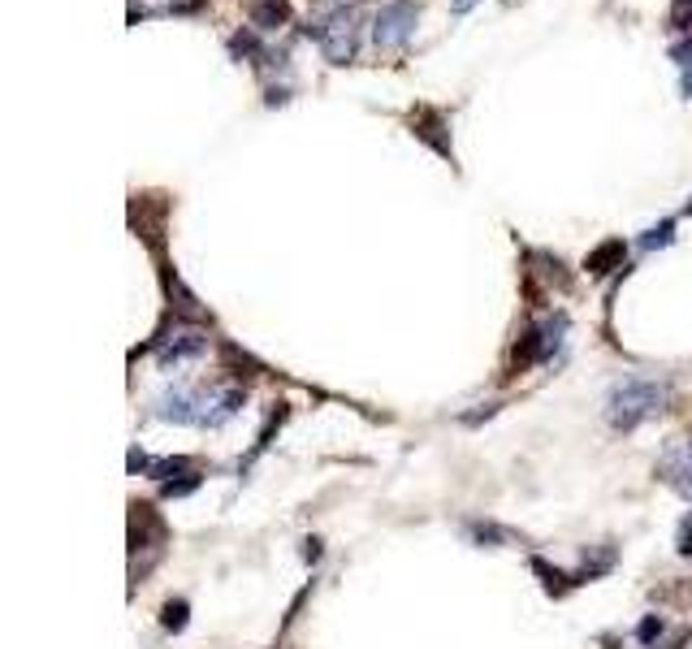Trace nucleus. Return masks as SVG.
<instances>
[{
    "mask_svg": "<svg viewBox=\"0 0 692 649\" xmlns=\"http://www.w3.org/2000/svg\"><path fill=\"white\" fill-rule=\"evenodd\" d=\"M243 407V390L230 386H212V390H174L156 402L160 420H178V425H199V429H217L226 425L234 411Z\"/></svg>",
    "mask_w": 692,
    "mask_h": 649,
    "instance_id": "nucleus-1",
    "label": "nucleus"
},
{
    "mask_svg": "<svg viewBox=\"0 0 692 649\" xmlns=\"http://www.w3.org/2000/svg\"><path fill=\"white\" fill-rule=\"evenodd\" d=\"M667 402H671V386H667V381H641V377H628V381H619V386L606 395V420H610V429L632 433L637 425L653 420Z\"/></svg>",
    "mask_w": 692,
    "mask_h": 649,
    "instance_id": "nucleus-2",
    "label": "nucleus"
},
{
    "mask_svg": "<svg viewBox=\"0 0 692 649\" xmlns=\"http://www.w3.org/2000/svg\"><path fill=\"white\" fill-rule=\"evenodd\" d=\"M312 40L321 44V52L334 61V65H346V61H355V52H359V4L350 0H338L329 13H321L316 22H312Z\"/></svg>",
    "mask_w": 692,
    "mask_h": 649,
    "instance_id": "nucleus-3",
    "label": "nucleus"
},
{
    "mask_svg": "<svg viewBox=\"0 0 692 649\" xmlns=\"http://www.w3.org/2000/svg\"><path fill=\"white\" fill-rule=\"evenodd\" d=\"M416 35V0H386L373 18V40L377 49H407V40Z\"/></svg>",
    "mask_w": 692,
    "mask_h": 649,
    "instance_id": "nucleus-4",
    "label": "nucleus"
},
{
    "mask_svg": "<svg viewBox=\"0 0 692 649\" xmlns=\"http://www.w3.org/2000/svg\"><path fill=\"white\" fill-rule=\"evenodd\" d=\"M151 347H156L160 364H182V359H196V355L208 350V334L199 325H191V321H174Z\"/></svg>",
    "mask_w": 692,
    "mask_h": 649,
    "instance_id": "nucleus-5",
    "label": "nucleus"
},
{
    "mask_svg": "<svg viewBox=\"0 0 692 649\" xmlns=\"http://www.w3.org/2000/svg\"><path fill=\"white\" fill-rule=\"evenodd\" d=\"M563 329H567L563 316L533 325V329L524 334V347L515 350V364H542V359H549V355L558 350V343H563Z\"/></svg>",
    "mask_w": 692,
    "mask_h": 649,
    "instance_id": "nucleus-6",
    "label": "nucleus"
},
{
    "mask_svg": "<svg viewBox=\"0 0 692 649\" xmlns=\"http://www.w3.org/2000/svg\"><path fill=\"white\" fill-rule=\"evenodd\" d=\"M662 472H667V481H671L675 490L692 494V438L675 442V447L662 454Z\"/></svg>",
    "mask_w": 692,
    "mask_h": 649,
    "instance_id": "nucleus-7",
    "label": "nucleus"
},
{
    "mask_svg": "<svg viewBox=\"0 0 692 649\" xmlns=\"http://www.w3.org/2000/svg\"><path fill=\"white\" fill-rule=\"evenodd\" d=\"M251 18H255L260 31H273L291 18V4L286 0H251Z\"/></svg>",
    "mask_w": 692,
    "mask_h": 649,
    "instance_id": "nucleus-8",
    "label": "nucleus"
},
{
    "mask_svg": "<svg viewBox=\"0 0 692 649\" xmlns=\"http://www.w3.org/2000/svg\"><path fill=\"white\" fill-rule=\"evenodd\" d=\"M438 130H445L442 113H433V108H420V113H416V135H420V139H429V144L442 151V156H450V144H445V139H438Z\"/></svg>",
    "mask_w": 692,
    "mask_h": 649,
    "instance_id": "nucleus-9",
    "label": "nucleus"
},
{
    "mask_svg": "<svg viewBox=\"0 0 692 649\" xmlns=\"http://www.w3.org/2000/svg\"><path fill=\"white\" fill-rule=\"evenodd\" d=\"M187 624V601H169L165 606V628H182Z\"/></svg>",
    "mask_w": 692,
    "mask_h": 649,
    "instance_id": "nucleus-10",
    "label": "nucleus"
},
{
    "mask_svg": "<svg viewBox=\"0 0 692 649\" xmlns=\"http://www.w3.org/2000/svg\"><path fill=\"white\" fill-rule=\"evenodd\" d=\"M684 31H689V40H684V44H675V61H680L684 70H692V27H684Z\"/></svg>",
    "mask_w": 692,
    "mask_h": 649,
    "instance_id": "nucleus-11",
    "label": "nucleus"
},
{
    "mask_svg": "<svg viewBox=\"0 0 692 649\" xmlns=\"http://www.w3.org/2000/svg\"><path fill=\"white\" fill-rule=\"evenodd\" d=\"M644 243H649V248H653V243H671V226H662V230H649V239H644Z\"/></svg>",
    "mask_w": 692,
    "mask_h": 649,
    "instance_id": "nucleus-12",
    "label": "nucleus"
},
{
    "mask_svg": "<svg viewBox=\"0 0 692 649\" xmlns=\"http://www.w3.org/2000/svg\"><path fill=\"white\" fill-rule=\"evenodd\" d=\"M689 9H692V0H680V4H675V27L684 22V13H689Z\"/></svg>",
    "mask_w": 692,
    "mask_h": 649,
    "instance_id": "nucleus-13",
    "label": "nucleus"
},
{
    "mask_svg": "<svg viewBox=\"0 0 692 649\" xmlns=\"http://www.w3.org/2000/svg\"><path fill=\"white\" fill-rule=\"evenodd\" d=\"M472 4H476V0H450V9H454V13H468Z\"/></svg>",
    "mask_w": 692,
    "mask_h": 649,
    "instance_id": "nucleus-14",
    "label": "nucleus"
},
{
    "mask_svg": "<svg viewBox=\"0 0 692 649\" xmlns=\"http://www.w3.org/2000/svg\"><path fill=\"white\" fill-rule=\"evenodd\" d=\"M684 92L692 96V70H684Z\"/></svg>",
    "mask_w": 692,
    "mask_h": 649,
    "instance_id": "nucleus-15",
    "label": "nucleus"
},
{
    "mask_svg": "<svg viewBox=\"0 0 692 649\" xmlns=\"http://www.w3.org/2000/svg\"><path fill=\"white\" fill-rule=\"evenodd\" d=\"M689 208H692V203H689Z\"/></svg>",
    "mask_w": 692,
    "mask_h": 649,
    "instance_id": "nucleus-16",
    "label": "nucleus"
}]
</instances>
